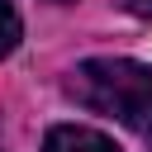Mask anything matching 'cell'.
I'll list each match as a JSON object with an SVG mask.
<instances>
[{
    "mask_svg": "<svg viewBox=\"0 0 152 152\" xmlns=\"http://www.w3.org/2000/svg\"><path fill=\"white\" fill-rule=\"evenodd\" d=\"M57 5H66V0H57Z\"/></svg>",
    "mask_w": 152,
    "mask_h": 152,
    "instance_id": "cell-5",
    "label": "cell"
},
{
    "mask_svg": "<svg viewBox=\"0 0 152 152\" xmlns=\"http://www.w3.org/2000/svg\"><path fill=\"white\" fill-rule=\"evenodd\" d=\"M128 10H133L138 19H152V0H128Z\"/></svg>",
    "mask_w": 152,
    "mask_h": 152,
    "instance_id": "cell-4",
    "label": "cell"
},
{
    "mask_svg": "<svg viewBox=\"0 0 152 152\" xmlns=\"http://www.w3.org/2000/svg\"><path fill=\"white\" fill-rule=\"evenodd\" d=\"M43 152H124L114 138H104L100 128H81V124H62L48 133Z\"/></svg>",
    "mask_w": 152,
    "mask_h": 152,
    "instance_id": "cell-2",
    "label": "cell"
},
{
    "mask_svg": "<svg viewBox=\"0 0 152 152\" xmlns=\"http://www.w3.org/2000/svg\"><path fill=\"white\" fill-rule=\"evenodd\" d=\"M19 38H24V24H19V10H14L10 0H0V57H10V52L19 48Z\"/></svg>",
    "mask_w": 152,
    "mask_h": 152,
    "instance_id": "cell-3",
    "label": "cell"
},
{
    "mask_svg": "<svg viewBox=\"0 0 152 152\" xmlns=\"http://www.w3.org/2000/svg\"><path fill=\"white\" fill-rule=\"evenodd\" d=\"M66 90L76 95V104L119 119L124 128L152 133V62H133V57H90L71 71Z\"/></svg>",
    "mask_w": 152,
    "mask_h": 152,
    "instance_id": "cell-1",
    "label": "cell"
}]
</instances>
